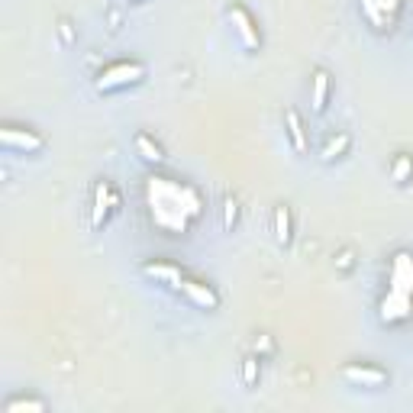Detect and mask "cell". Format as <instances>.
<instances>
[{"mask_svg": "<svg viewBox=\"0 0 413 413\" xmlns=\"http://www.w3.org/2000/svg\"><path fill=\"white\" fill-rule=\"evenodd\" d=\"M142 78V68L139 65H130V62H123V65H113L107 75H100L97 87L100 91H116V87H126L132 81H139Z\"/></svg>", "mask_w": 413, "mask_h": 413, "instance_id": "1", "label": "cell"}, {"mask_svg": "<svg viewBox=\"0 0 413 413\" xmlns=\"http://www.w3.org/2000/svg\"><path fill=\"white\" fill-rule=\"evenodd\" d=\"M349 385H368V387H381L387 381L385 371H378V368H346L342 371Z\"/></svg>", "mask_w": 413, "mask_h": 413, "instance_id": "2", "label": "cell"}, {"mask_svg": "<svg viewBox=\"0 0 413 413\" xmlns=\"http://www.w3.org/2000/svg\"><path fill=\"white\" fill-rule=\"evenodd\" d=\"M3 146L7 149H19V152H39L42 149V139L26 132V136H19L17 130H3Z\"/></svg>", "mask_w": 413, "mask_h": 413, "instance_id": "3", "label": "cell"}, {"mask_svg": "<svg viewBox=\"0 0 413 413\" xmlns=\"http://www.w3.org/2000/svg\"><path fill=\"white\" fill-rule=\"evenodd\" d=\"M184 288V294H188L191 301L197 304V307H204V310H213L216 304H220V297H216L210 288H204V284H197V281H184L181 284Z\"/></svg>", "mask_w": 413, "mask_h": 413, "instance_id": "4", "label": "cell"}, {"mask_svg": "<svg viewBox=\"0 0 413 413\" xmlns=\"http://www.w3.org/2000/svg\"><path fill=\"white\" fill-rule=\"evenodd\" d=\"M146 272H149L152 278L165 281L168 288H181V284H184V281H181V272H178V268H171V265H149Z\"/></svg>", "mask_w": 413, "mask_h": 413, "instance_id": "5", "label": "cell"}, {"mask_svg": "<svg viewBox=\"0 0 413 413\" xmlns=\"http://www.w3.org/2000/svg\"><path fill=\"white\" fill-rule=\"evenodd\" d=\"M274 236H278V243H288L291 239V220H288V210H278L274 213Z\"/></svg>", "mask_w": 413, "mask_h": 413, "instance_id": "6", "label": "cell"}, {"mask_svg": "<svg viewBox=\"0 0 413 413\" xmlns=\"http://www.w3.org/2000/svg\"><path fill=\"white\" fill-rule=\"evenodd\" d=\"M288 126H291L294 149H297V152H307V142H304V130H301V120H297V113H294V110H288Z\"/></svg>", "mask_w": 413, "mask_h": 413, "instance_id": "7", "label": "cell"}, {"mask_svg": "<svg viewBox=\"0 0 413 413\" xmlns=\"http://www.w3.org/2000/svg\"><path fill=\"white\" fill-rule=\"evenodd\" d=\"M103 197H107V184H100V188H97V200H94V226H100L103 220H107V213L113 210V206H103Z\"/></svg>", "mask_w": 413, "mask_h": 413, "instance_id": "8", "label": "cell"}, {"mask_svg": "<svg viewBox=\"0 0 413 413\" xmlns=\"http://www.w3.org/2000/svg\"><path fill=\"white\" fill-rule=\"evenodd\" d=\"M326 75H323V71H317V94H313V110H323V107H326Z\"/></svg>", "mask_w": 413, "mask_h": 413, "instance_id": "9", "label": "cell"}, {"mask_svg": "<svg viewBox=\"0 0 413 413\" xmlns=\"http://www.w3.org/2000/svg\"><path fill=\"white\" fill-rule=\"evenodd\" d=\"M136 146H139V149H146V146H149V139H146V136H139V139H136ZM149 161H161V149H159V146H155V149H149Z\"/></svg>", "mask_w": 413, "mask_h": 413, "instance_id": "10", "label": "cell"}]
</instances>
